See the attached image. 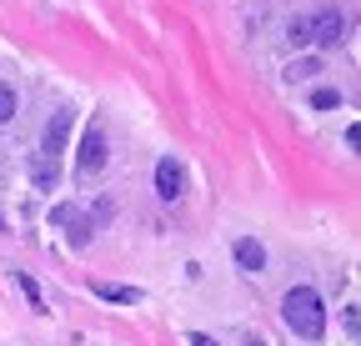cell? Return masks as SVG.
Returning a JSON list of instances; mask_svg holds the SVG:
<instances>
[{
  "instance_id": "1",
  "label": "cell",
  "mask_w": 361,
  "mask_h": 346,
  "mask_svg": "<svg viewBox=\"0 0 361 346\" xmlns=\"http://www.w3.org/2000/svg\"><path fill=\"white\" fill-rule=\"evenodd\" d=\"M281 321L301 336V341H322L326 336V307H322V296H316L311 286H291L281 296Z\"/></svg>"
},
{
  "instance_id": "2",
  "label": "cell",
  "mask_w": 361,
  "mask_h": 346,
  "mask_svg": "<svg viewBox=\"0 0 361 346\" xmlns=\"http://www.w3.org/2000/svg\"><path fill=\"white\" fill-rule=\"evenodd\" d=\"M306 20H311V46L331 51V46H341V40H346V11H341V6H316Z\"/></svg>"
},
{
  "instance_id": "3",
  "label": "cell",
  "mask_w": 361,
  "mask_h": 346,
  "mask_svg": "<svg viewBox=\"0 0 361 346\" xmlns=\"http://www.w3.org/2000/svg\"><path fill=\"white\" fill-rule=\"evenodd\" d=\"M106 125L101 121H90L85 125V136H80V151H75V171L80 176H96V171H106Z\"/></svg>"
},
{
  "instance_id": "4",
  "label": "cell",
  "mask_w": 361,
  "mask_h": 346,
  "mask_svg": "<svg viewBox=\"0 0 361 346\" xmlns=\"http://www.w3.org/2000/svg\"><path fill=\"white\" fill-rule=\"evenodd\" d=\"M156 196L161 201H180V196H186V171H180L176 156H161L156 161Z\"/></svg>"
},
{
  "instance_id": "5",
  "label": "cell",
  "mask_w": 361,
  "mask_h": 346,
  "mask_svg": "<svg viewBox=\"0 0 361 346\" xmlns=\"http://www.w3.org/2000/svg\"><path fill=\"white\" fill-rule=\"evenodd\" d=\"M231 256H236L241 276H261V271H266V246H261L256 236H236V241H231Z\"/></svg>"
},
{
  "instance_id": "6",
  "label": "cell",
  "mask_w": 361,
  "mask_h": 346,
  "mask_svg": "<svg viewBox=\"0 0 361 346\" xmlns=\"http://www.w3.org/2000/svg\"><path fill=\"white\" fill-rule=\"evenodd\" d=\"M71 121H75L71 111H56L51 121H45V146H40V156H45V161H56V156L66 151V136H71Z\"/></svg>"
},
{
  "instance_id": "7",
  "label": "cell",
  "mask_w": 361,
  "mask_h": 346,
  "mask_svg": "<svg viewBox=\"0 0 361 346\" xmlns=\"http://www.w3.org/2000/svg\"><path fill=\"white\" fill-rule=\"evenodd\" d=\"M96 296L101 301H116V307H135V301H146L141 286H116V281H96Z\"/></svg>"
},
{
  "instance_id": "8",
  "label": "cell",
  "mask_w": 361,
  "mask_h": 346,
  "mask_svg": "<svg viewBox=\"0 0 361 346\" xmlns=\"http://www.w3.org/2000/svg\"><path fill=\"white\" fill-rule=\"evenodd\" d=\"M326 66H322V56H301V61H291L286 66V80L296 85V80H316V75H322Z\"/></svg>"
},
{
  "instance_id": "9",
  "label": "cell",
  "mask_w": 361,
  "mask_h": 346,
  "mask_svg": "<svg viewBox=\"0 0 361 346\" xmlns=\"http://www.w3.org/2000/svg\"><path fill=\"white\" fill-rule=\"evenodd\" d=\"M16 111H20L16 85H11V80H0V125H11V121H16Z\"/></svg>"
},
{
  "instance_id": "10",
  "label": "cell",
  "mask_w": 361,
  "mask_h": 346,
  "mask_svg": "<svg viewBox=\"0 0 361 346\" xmlns=\"http://www.w3.org/2000/svg\"><path fill=\"white\" fill-rule=\"evenodd\" d=\"M30 176H35V186H40V191H56V161L35 156V161H30Z\"/></svg>"
},
{
  "instance_id": "11",
  "label": "cell",
  "mask_w": 361,
  "mask_h": 346,
  "mask_svg": "<svg viewBox=\"0 0 361 346\" xmlns=\"http://www.w3.org/2000/svg\"><path fill=\"white\" fill-rule=\"evenodd\" d=\"M341 106V91H331V85H316L311 91V111H336Z\"/></svg>"
},
{
  "instance_id": "12",
  "label": "cell",
  "mask_w": 361,
  "mask_h": 346,
  "mask_svg": "<svg viewBox=\"0 0 361 346\" xmlns=\"http://www.w3.org/2000/svg\"><path fill=\"white\" fill-rule=\"evenodd\" d=\"M286 40H291V46H311V20H306V16H296V20L286 25Z\"/></svg>"
},
{
  "instance_id": "13",
  "label": "cell",
  "mask_w": 361,
  "mask_h": 346,
  "mask_svg": "<svg viewBox=\"0 0 361 346\" xmlns=\"http://www.w3.org/2000/svg\"><path fill=\"white\" fill-rule=\"evenodd\" d=\"M16 286H20V291L30 296V307H35V311H45V296H40V286H35V281H30L25 271H16Z\"/></svg>"
},
{
  "instance_id": "14",
  "label": "cell",
  "mask_w": 361,
  "mask_h": 346,
  "mask_svg": "<svg viewBox=\"0 0 361 346\" xmlns=\"http://www.w3.org/2000/svg\"><path fill=\"white\" fill-rule=\"evenodd\" d=\"M71 246H75V251L90 246V221H85V216H75V221H71Z\"/></svg>"
},
{
  "instance_id": "15",
  "label": "cell",
  "mask_w": 361,
  "mask_h": 346,
  "mask_svg": "<svg viewBox=\"0 0 361 346\" xmlns=\"http://www.w3.org/2000/svg\"><path fill=\"white\" fill-rule=\"evenodd\" d=\"M75 216H80V211L61 201V206H51V226H71V221H75Z\"/></svg>"
},
{
  "instance_id": "16",
  "label": "cell",
  "mask_w": 361,
  "mask_h": 346,
  "mask_svg": "<svg viewBox=\"0 0 361 346\" xmlns=\"http://www.w3.org/2000/svg\"><path fill=\"white\" fill-rule=\"evenodd\" d=\"M186 341H191V346H216V336H206V331H191Z\"/></svg>"
},
{
  "instance_id": "17",
  "label": "cell",
  "mask_w": 361,
  "mask_h": 346,
  "mask_svg": "<svg viewBox=\"0 0 361 346\" xmlns=\"http://www.w3.org/2000/svg\"><path fill=\"white\" fill-rule=\"evenodd\" d=\"M246 346H266V341H261V336H256V331H246Z\"/></svg>"
},
{
  "instance_id": "18",
  "label": "cell",
  "mask_w": 361,
  "mask_h": 346,
  "mask_svg": "<svg viewBox=\"0 0 361 346\" xmlns=\"http://www.w3.org/2000/svg\"><path fill=\"white\" fill-rule=\"evenodd\" d=\"M0 231H6V216H0Z\"/></svg>"
}]
</instances>
